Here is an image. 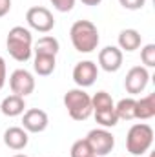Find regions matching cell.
I'll return each mask as SVG.
<instances>
[{
  "instance_id": "cell-1",
  "label": "cell",
  "mask_w": 155,
  "mask_h": 157,
  "mask_svg": "<svg viewBox=\"0 0 155 157\" xmlns=\"http://www.w3.org/2000/svg\"><path fill=\"white\" fill-rule=\"evenodd\" d=\"M6 48L17 62H28L33 55V35L24 26H15L9 29Z\"/></svg>"
},
{
  "instance_id": "cell-2",
  "label": "cell",
  "mask_w": 155,
  "mask_h": 157,
  "mask_svg": "<svg viewBox=\"0 0 155 157\" xmlns=\"http://www.w3.org/2000/svg\"><path fill=\"white\" fill-rule=\"evenodd\" d=\"M70 39L78 53H91L97 49L100 37L99 29L91 20H77L70 29Z\"/></svg>"
},
{
  "instance_id": "cell-3",
  "label": "cell",
  "mask_w": 155,
  "mask_h": 157,
  "mask_svg": "<svg viewBox=\"0 0 155 157\" xmlns=\"http://www.w3.org/2000/svg\"><path fill=\"white\" fill-rule=\"evenodd\" d=\"M153 144V128L146 122H137L128 130L126 148L133 157H142Z\"/></svg>"
},
{
  "instance_id": "cell-4",
  "label": "cell",
  "mask_w": 155,
  "mask_h": 157,
  "mask_svg": "<svg viewBox=\"0 0 155 157\" xmlns=\"http://www.w3.org/2000/svg\"><path fill=\"white\" fill-rule=\"evenodd\" d=\"M64 106L73 121H86L93 113L91 108V97L84 91V88L68 90L64 95Z\"/></svg>"
},
{
  "instance_id": "cell-5",
  "label": "cell",
  "mask_w": 155,
  "mask_h": 157,
  "mask_svg": "<svg viewBox=\"0 0 155 157\" xmlns=\"http://www.w3.org/2000/svg\"><path fill=\"white\" fill-rule=\"evenodd\" d=\"M86 141L91 146L95 157H106L113 150V146H115V137L106 128H95V130H91L88 133Z\"/></svg>"
},
{
  "instance_id": "cell-6",
  "label": "cell",
  "mask_w": 155,
  "mask_h": 157,
  "mask_svg": "<svg viewBox=\"0 0 155 157\" xmlns=\"http://www.w3.org/2000/svg\"><path fill=\"white\" fill-rule=\"evenodd\" d=\"M26 20H28V26L39 33H49L53 28H55V18H53V13L47 9V7H42V6H33L28 9L26 13Z\"/></svg>"
},
{
  "instance_id": "cell-7",
  "label": "cell",
  "mask_w": 155,
  "mask_h": 157,
  "mask_svg": "<svg viewBox=\"0 0 155 157\" xmlns=\"http://www.w3.org/2000/svg\"><path fill=\"white\" fill-rule=\"evenodd\" d=\"M9 88L15 95H20V97H28L35 91V77L31 71L24 70V68H18L11 73L9 77Z\"/></svg>"
},
{
  "instance_id": "cell-8",
  "label": "cell",
  "mask_w": 155,
  "mask_h": 157,
  "mask_svg": "<svg viewBox=\"0 0 155 157\" xmlns=\"http://www.w3.org/2000/svg\"><path fill=\"white\" fill-rule=\"evenodd\" d=\"M99 77V66L93 60H80L73 68V80L78 88H89Z\"/></svg>"
},
{
  "instance_id": "cell-9",
  "label": "cell",
  "mask_w": 155,
  "mask_h": 157,
  "mask_svg": "<svg viewBox=\"0 0 155 157\" xmlns=\"http://www.w3.org/2000/svg\"><path fill=\"white\" fill-rule=\"evenodd\" d=\"M150 82V73L144 66H133L128 73H126V78H124V88L128 93L131 95H137L141 91L146 90Z\"/></svg>"
},
{
  "instance_id": "cell-10",
  "label": "cell",
  "mask_w": 155,
  "mask_h": 157,
  "mask_svg": "<svg viewBox=\"0 0 155 157\" xmlns=\"http://www.w3.org/2000/svg\"><path fill=\"white\" fill-rule=\"evenodd\" d=\"M22 128L28 132V133H40L47 128L49 124V117L44 110L40 108H29L28 112L22 113Z\"/></svg>"
},
{
  "instance_id": "cell-11",
  "label": "cell",
  "mask_w": 155,
  "mask_h": 157,
  "mask_svg": "<svg viewBox=\"0 0 155 157\" xmlns=\"http://www.w3.org/2000/svg\"><path fill=\"white\" fill-rule=\"evenodd\" d=\"M122 59V51L117 46H106L99 51V66L108 73H115L120 70Z\"/></svg>"
},
{
  "instance_id": "cell-12",
  "label": "cell",
  "mask_w": 155,
  "mask_h": 157,
  "mask_svg": "<svg viewBox=\"0 0 155 157\" xmlns=\"http://www.w3.org/2000/svg\"><path fill=\"white\" fill-rule=\"evenodd\" d=\"M29 143V135L24 128L20 126H11L4 132V144L11 150H24Z\"/></svg>"
},
{
  "instance_id": "cell-13",
  "label": "cell",
  "mask_w": 155,
  "mask_h": 157,
  "mask_svg": "<svg viewBox=\"0 0 155 157\" xmlns=\"http://www.w3.org/2000/svg\"><path fill=\"white\" fill-rule=\"evenodd\" d=\"M24 110H26V101H24V97L15 95V93L4 97V101H2V104H0V112H2L6 117H18V115L24 113Z\"/></svg>"
},
{
  "instance_id": "cell-14",
  "label": "cell",
  "mask_w": 155,
  "mask_h": 157,
  "mask_svg": "<svg viewBox=\"0 0 155 157\" xmlns=\"http://www.w3.org/2000/svg\"><path fill=\"white\" fill-rule=\"evenodd\" d=\"M119 49L120 51H128V53H131V51H135V49H139L141 48V44H142V37H141V33L137 31V29H122L120 33H119Z\"/></svg>"
},
{
  "instance_id": "cell-15",
  "label": "cell",
  "mask_w": 155,
  "mask_h": 157,
  "mask_svg": "<svg viewBox=\"0 0 155 157\" xmlns=\"http://www.w3.org/2000/svg\"><path fill=\"white\" fill-rule=\"evenodd\" d=\"M155 115V93H150L146 97H141L135 101V119L148 121Z\"/></svg>"
},
{
  "instance_id": "cell-16",
  "label": "cell",
  "mask_w": 155,
  "mask_h": 157,
  "mask_svg": "<svg viewBox=\"0 0 155 157\" xmlns=\"http://www.w3.org/2000/svg\"><path fill=\"white\" fill-rule=\"evenodd\" d=\"M57 68V57L53 55H35L33 59V70L40 77H47Z\"/></svg>"
},
{
  "instance_id": "cell-17",
  "label": "cell",
  "mask_w": 155,
  "mask_h": 157,
  "mask_svg": "<svg viewBox=\"0 0 155 157\" xmlns=\"http://www.w3.org/2000/svg\"><path fill=\"white\" fill-rule=\"evenodd\" d=\"M59 49H60L59 40L55 39V37H51V35L40 37V39L33 44V51H35V55H53V57H57Z\"/></svg>"
},
{
  "instance_id": "cell-18",
  "label": "cell",
  "mask_w": 155,
  "mask_h": 157,
  "mask_svg": "<svg viewBox=\"0 0 155 157\" xmlns=\"http://www.w3.org/2000/svg\"><path fill=\"white\" fill-rule=\"evenodd\" d=\"M115 113L119 121H133L135 119V99L133 97L120 99L115 106Z\"/></svg>"
},
{
  "instance_id": "cell-19",
  "label": "cell",
  "mask_w": 155,
  "mask_h": 157,
  "mask_svg": "<svg viewBox=\"0 0 155 157\" xmlns=\"http://www.w3.org/2000/svg\"><path fill=\"white\" fill-rule=\"evenodd\" d=\"M91 108H93V112H100V110L115 108V104H113V99L108 91H97L91 97Z\"/></svg>"
},
{
  "instance_id": "cell-20",
  "label": "cell",
  "mask_w": 155,
  "mask_h": 157,
  "mask_svg": "<svg viewBox=\"0 0 155 157\" xmlns=\"http://www.w3.org/2000/svg\"><path fill=\"white\" fill-rule=\"evenodd\" d=\"M95 121L102 126V128H113L119 122V117L115 113V108H108V110H100V112H93Z\"/></svg>"
},
{
  "instance_id": "cell-21",
  "label": "cell",
  "mask_w": 155,
  "mask_h": 157,
  "mask_svg": "<svg viewBox=\"0 0 155 157\" xmlns=\"http://www.w3.org/2000/svg\"><path fill=\"white\" fill-rule=\"evenodd\" d=\"M71 157H95L93 155V150H91V146L88 144V141L86 139H78L73 143V146H71Z\"/></svg>"
},
{
  "instance_id": "cell-22",
  "label": "cell",
  "mask_w": 155,
  "mask_h": 157,
  "mask_svg": "<svg viewBox=\"0 0 155 157\" xmlns=\"http://www.w3.org/2000/svg\"><path fill=\"white\" fill-rule=\"evenodd\" d=\"M141 60L144 68H153L155 66V44H146L141 49Z\"/></svg>"
},
{
  "instance_id": "cell-23",
  "label": "cell",
  "mask_w": 155,
  "mask_h": 157,
  "mask_svg": "<svg viewBox=\"0 0 155 157\" xmlns=\"http://www.w3.org/2000/svg\"><path fill=\"white\" fill-rule=\"evenodd\" d=\"M53 4V7L60 13H70L73 7H75V2L77 0H49Z\"/></svg>"
},
{
  "instance_id": "cell-24",
  "label": "cell",
  "mask_w": 155,
  "mask_h": 157,
  "mask_svg": "<svg viewBox=\"0 0 155 157\" xmlns=\"http://www.w3.org/2000/svg\"><path fill=\"white\" fill-rule=\"evenodd\" d=\"M119 4L124 9H128V11H137V9H142L144 7L146 0H119Z\"/></svg>"
},
{
  "instance_id": "cell-25",
  "label": "cell",
  "mask_w": 155,
  "mask_h": 157,
  "mask_svg": "<svg viewBox=\"0 0 155 157\" xmlns=\"http://www.w3.org/2000/svg\"><path fill=\"white\" fill-rule=\"evenodd\" d=\"M6 78H7V68H6V60H4V57H0V90L6 86Z\"/></svg>"
},
{
  "instance_id": "cell-26",
  "label": "cell",
  "mask_w": 155,
  "mask_h": 157,
  "mask_svg": "<svg viewBox=\"0 0 155 157\" xmlns=\"http://www.w3.org/2000/svg\"><path fill=\"white\" fill-rule=\"evenodd\" d=\"M11 11V0H0V18Z\"/></svg>"
},
{
  "instance_id": "cell-27",
  "label": "cell",
  "mask_w": 155,
  "mask_h": 157,
  "mask_svg": "<svg viewBox=\"0 0 155 157\" xmlns=\"http://www.w3.org/2000/svg\"><path fill=\"white\" fill-rule=\"evenodd\" d=\"M82 4H86V6H99L102 0H80Z\"/></svg>"
},
{
  "instance_id": "cell-28",
  "label": "cell",
  "mask_w": 155,
  "mask_h": 157,
  "mask_svg": "<svg viewBox=\"0 0 155 157\" xmlns=\"http://www.w3.org/2000/svg\"><path fill=\"white\" fill-rule=\"evenodd\" d=\"M13 157H28V155H24V154H17V155H13Z\"/></svg>"
},
{
  "instance_id": "cell-29",
  "label": "cell",
  "mask_w": 155,
  "mask_h": 157,
  "mask_svg": "<svg viewBox=\"0 0 155 157\" xmlns=\"http://www.w3.org/2000/svg\"><path fill=\"white\" fill-rule=\"evenodd\" d=\"M150 157H153V155H150Z\"/></svg>"
}]
</instances>
